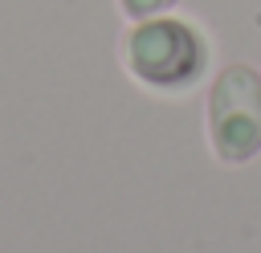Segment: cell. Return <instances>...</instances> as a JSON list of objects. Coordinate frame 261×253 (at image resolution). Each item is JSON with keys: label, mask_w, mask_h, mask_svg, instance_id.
Segmentation results:
<instances>
[{"label": "cell", "mask_w": 261, "mask_h": 253, "mask_svg": "<svg viewBox=\"0 0 261 253\" xmlns=\"http://www.w3.org/2000/svg\"><path fill=\"white\" fill-rule=\"evenodd\" d=\"M122 69L155 94H184L208 69V37L184 16L135 20L122 37Z\"/></svg>", "instance_id": "6da1fadb"}, {"label": "cell", "mask_w": 261, "mask_h": 253, "mask_svg": "<svg viewBox=\"0 0 261 253\" xmlns=\"http://www.w3.org/2000/svg\"><path fill=\"white\" fill-rule=\"evenodd\" d=\"M208 147L216 163L245 167L261 155V73L245 61L224 65L208 86Z\"/></svg>", "instance_id": "7a4b0ae2"}, {"label": "cell", "mask_w": 261, "mask_h": 253, "mask_svg": "<svg viewBox=\"0 0 261 253\" xmlns=\"http://www.w3.org/2000/svg\"><path fill=\"white\" fill-rule=\"evenodd\" d=\"M175 0H118V8H122V16L126 20H147V16H159V12H167Z\"/></svg>", "instance_id": "3957f363"}]
</instances>
